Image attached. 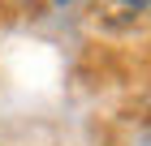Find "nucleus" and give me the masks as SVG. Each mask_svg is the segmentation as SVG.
<instances>
[{
  "label": "nucleus",
  "mask_w": 151,
  "mask_h": 146,
  "mask_svg": "<svg viewBox=\"0 0 151 146\" xmlns=\"http://www.w3.org/2000/svg\"><path fill=\"white\" fill-rule=\"evenodd\" d=\"M147 13H151V0H95L91 22L104 34H138L147 26Z\"/></svg>",
  "instance_id": "f257e3e1"
},
{
  "label": "nucleus",
  "mask_w": 151,
  "mask_h": 146,
  "mask_svg": "<svg viewBox=\"0 0 151 146\" xmlns=\"http://www.w3.org/2000/svg\"><path fill=\"white\" fill-rule=\"evenodd\" d=\"M60 4H69V0H60Z\"/></svg>",
  "instance_id": "f03ea898"
}]
</instances>
